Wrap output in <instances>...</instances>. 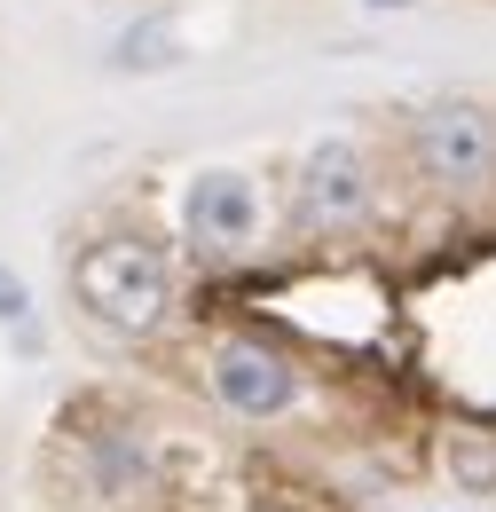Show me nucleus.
<instances>
[{
    "label": "nucleus",
    "mask_w": 496,
    "mask_h": 512,
    "mask_svg": "<svg viewBox=\"0 0 496 512\" xmlns=\"http://www.w3.org/2000/svg\"><path fill=\"white\" fill-rule=\"evenodd\" d=\"M363 8H418V0H363Z\"/></svg>",
    "instance_id": "0eeeda50"
},
{
    "label": "nucleus",
    "mask_w": 496,
    "mask_h": 512,
    "mask_svg": "<svg viewBox=\"0 0 496 512\" xmlns=\"http://www.w3.org/2000/svg\"><path fill=\"white\" fill-rule=\"evenodd\" d=\"M24 308H32V292H24V276H16V268H0V323H16Z\"/></svg>",
    "instance_id": "423d86ee"
},
{
    "label": "nucleus",
    "mask_w": 496,
    "mask_h": 512,
    "mask_svg": "<svg viewBox=\"0 0 496 512\" xmlns=\"http://www.w3.org/2000/svg\"><path fill=\"white\" fill-rule=\"evenodd\" d=\"M182 229H189V245H205V253H245L260 237V190H252V174H237V166L197 174L182 197Z\"/></svg>",
    "instance_id": "20e7f679"
},
{
    "label": "nucleus",
    "mask_w": 496,
    "mask_h": 512,
    "mask_svg": "<svg viewBox=\"0 0 496 512\" xmlns=\"http://www.w3.org/2000/svg\"><path fill=\"white\" fill-rule=\"evenodd\" d=\"M71 300L87 308V323L142 339V331H158L166 308H174V253H166L158 237L111 229V237H95L87 253L71 260Z\"/></svg>",
    "instance_id": "f257e3e1"
},
{
    "label": "nucleus",
    "mask_w": 496,
    "mask_h": 512,
    "mask_svg": "<svg viewBox=\"0 0 496 512\" xmlns=\"http://www.w3.org/2000/svg\"><path fill=\"white\" fill-rule=\"evenodd\" d=\"M371 205V174H363V150L355 142H315L308 166H300V213L315 229H355Z\"/></svg>",
    "instance_id": "39448f33"
},
{
    "label": "nucleus",
    "mask_w": 496,
    "mask_h": 512,
    "mask_svg": "<svg viewBox=\"0 0 496 512\" xmlns=\"http://www.w3.org/2000/svg\"><path fill=\"white\" fill-rule=\"evenodd\" d=\"M213 394L237 418H284L300 402V371L276 347H260V339H221L213 347Z\"/></svg>",
    "instance_id": "7ed1b4c3"
},
{
    "label": "nucleus",
    "mask_w": 496,
    "mask_h": 512,
    "mask_svg": "<svg viewBox=\"0 0 496 512\" xmlns=\"http://www.w3.org/2000/svg\"><path fill=\"white\" fill-rule=\"evenodd\" d=\"M418 166L457 197L496 190V111H481V103H434L418 119Z\"/></svg>",
    "instance_id": "f03ea898"
}]
</instances>
